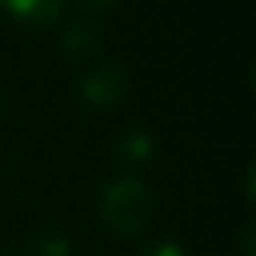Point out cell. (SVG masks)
<instances>
[{
    "label": "cell",
    "instance_id": "obj_6",
    "mask_svg": "<svg viewBox=\"0 0 256 256\" xmlns=\"http://www.w3.org/2000/svg\"><path fill=\"white\" fill-rule=\"evenodd\" d=\"M36 256H69V242L64 237H42L36 242Z\"/></svg>",
    "mask_w": 256,
    "mask_h": 256
},
{
    "label": "cell",
    "instance_id": "obj_8",
    "mask_svg": "<svg viewBox=\"0 0 256 256\" xmlns=\"http://www.w3.org/2000/svg\"><path fill=\"white\" fill-rule=\"evenodd\" d=\"M254 240H256V226H254V223H248V226H245V232H242V240H240L242 256H256V245H254Z\"/></svg>",
    "mask_w": 256,
    "mask_h": 256
},
{
    "label": "cell",
    "instance_id": "obj_5",
    "mask_svg": "<svg viewBox=\"0 0 256 256\" xmlns=\"http://www.w3.org/2000/svg\"><path fill=\"white\" fill-rule=\"evenodd\" d=\"M122 152L130 160H146V157H152V152H154V144H152V138L144 130H132V132L124 135Z\"/></svg>",
    "mask_w": 256,
    "mask_h": 256
},
{
    "label": "cell",
    "instance_id": "obj_9",
    "mask_svg": "<svg viewBox=\"0 0 256 256\" xmlns=\"http://www.w3.org/2000/svg\"><path fill=\"white\" fill-rule=\"evenodd\" d=\"M86 6H91V8H105V6H110L113 0H83Z\"/></svg>",
    "mask_w": 256,
    "mask_h": 256
},
{
    "label": "cell",
    "instance_id": "obj_4",
    "mask_svg": "<svg viewBox=\"0 0 256 256\" xmlns=\"http://www.w3.org/2000/svg\"><path fill=\"white\" fill-rule=\"evenodd\" d=\"M100 36H102V30L96 28L94 22L72 25V28L66 30V36H64V52H66L72 61H78V58H88L91 52L100 47Z\"/></svg>",
    "mask_w": 256,
    "mask_h": 256
},
{
    "label": "cell",
    "instance_id": "obj_3",
    "mask_svg": "<svg viewBox=\"0 0 256 256\" xmlns=\"http://www.w3.org/2000/svg\"><path fill=\"white\" fill-rule=\"evenodd\" d=\"M3 6L17 22L34 25V28H47L61 17L64 0H3Z\"/></svg>",
    "mask_w": 256,
    "mask_h": 256
},
{
    "label": "cell",
    "instance_id": "obj_2",
    "mask_svg": "<svg viewBox=\"0 0 256 256\" xmlns=\"http://www.w3.org/2000/svg\"><path fill=\"white\" fill-rule=\"evenodd\" d=\"M83 96L88 105L94 108H113L127 96L130 91V80L127 72L122 66H113V64H105V66L94 69V72L86 78L83 83Z\"/></svg>",
    "mask_w": 256,
    "mask_h": 256
},
{
    "label": "cell",
    "instance_id": "obj_1",
    "mask_svg": "<svg viewBox=\"0 0 256 256\" xmlns=\"http://www.w3.org/2000/svg\"><path fill=\"white\" fill-rule=\"evenodd\" d=\"M100 215L116 234H138L152 218V193L144 182L124 176L102 190Z\"/></svg>",
    "mask_w": 256,
    "mask_h": 256
},
{
    "label": "cell",
    "instance_id": "obj_7",
    "mask_svg": "<svg viewBox=\"0 0 256 256\" xmlns=\"http://www.w3.org/2000/svg\"><path fill=\"white\" fill-rule=\"evenodd\" d=\"M138 256H184L182 245L168 242V240H160V242H149L146 248H140Z\"/></svg>",
    "mask_w": 256,
    "mask_h": 256
}]
</instances>
